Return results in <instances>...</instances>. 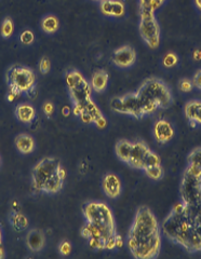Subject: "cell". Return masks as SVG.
<instances>
[{"label":"cell","instance_id":"1","mask_svg":"<svg viewBox=\"0 0 201 259\" xmlns=\"http://www.w3.org/2000/svg\"><path fill=\"white\" fill-rule=\"evenodd\" d=\"M85 225L80 234L89 242L90 247L111 250L124 245L123 238L117 231L111 209L103 202H87L83 206Z\"/></svg>","mask_w":201,"mask_h":259},{"label":"cell","instance_id":"2","mask_svg":"<svg viewBox=\"0 0 201 259\" xmlns=\"http://www.w3.org/2000/svg\"><path fill=\"white\" fill-rule=\"evenodd\" d=\"M127 246L136 259L157 258L162 250V227L147 206L136 209L127 234Z\"/></svg>","mask_w":201,"mask_h":259},{"label":"cell","instance_id":"3","mask_svg":"<svg viewBox=\"0 0 201 259\" xmlns=\"http://www.w3.org/2000/svg\"><path fill=\"white\" fill-rule=\"evenodd\" d=\"M165 236L188 253L201 252V238L192 218L182 202L176 203L162 224Z\"/></svg>","mask_w":201,"mask_h":259},{"label":"cell","instance_id":"4","mask_svg":"<svg viewBox=\"0 0 201 259\" xmlns=\"http://www.w3.org/2000/svg\"><path fill=\"white\" fill-rule=\"evenodd\" d=\"M66 180V169L60 159L46 157L38 161L31 169V187L44 193H58Z\"/></svg>","mask_w":201,"mask_h":259},{"label":"cell","instance_id":"5","mask_svg":"<svg viewBox=\"0 0 201 259\" xmlns=\"http://www.w3.org/2000/svg\"><path fill=\"white\" fill-rule=\"evenodd\" d=\"M145 115H151L158 109H167L171 106L173 96L170 88L159 78H147L136 91Z\"/></svg>","mask_w":201,"mask_h":259},{"label":"cell","instance_id":"6","mask_svg":"<svg viewBox=\"0 0 201 259\" xmlns=\"http://www.w3.org/2000/svg\"><path fill=\"white\" fill-rule=\"evenodd\" d=\"M180 196L181 202L195 222L201 238V177L185 169L180 185Z\"/></svg>","mask_w":201,"mask_h":259},{"label":"cell","instance_id":"7","mask_svg":"<svg viewBox=\"0 0 201 259\" xmlns=\"http://www.w3.org/2000/svg\"><path fill=\"white\" fill-rule=\"evenodd\" d=\"M6 81L9 87V93L7 96L9 102H13L22 94H27L31 97V94L35 92L36 75L26 66L13 65L7 71Z\"/></svg>","mask_w":201,"mask_h":259},{"label":"cell","instance_id":"8","mask_svg":"<svg viewBox=\"0 0 201 259\" xmlns=\"http://www.w3.org/2000/svg\"><path fill=\"white\" fill-rule=\"evenodd\" d=\"M65 80L70 100L73 102V113L79 117L84 111L86 105L92 100L91 84L78 70L67 71Z\"/></svg>","mask_w":201,"mask_h":259},{"label":"cell","instance_id":"9","mask_svg":"<svg viewBox=\"0 0 201 259\" xmlns=\"http://www.w3.org/2000/svg\"><path fill=\"white\" fill-rule=\"evenodd\" d=\"M139 30L142 39L150 49H157L159 47L162 31H160L155 11L140 9Z\"/></svg>","mask_w":201,"mask_h":259},{"label":"cell","instance_id":"10","mask_svg":"<svg viewBox=\"0 0 201 259\" xmlns=\"http://www.w3.org/2000/svg\"><path fill=\"white\" fill-rule=\"evenodd\" d=\"M109 107L112 111L131 116L135 119H143L146 117L136 92L112 97L109 102Z\"/></svg>","mask_w":201,"mask_h":259},{"label":"cell","instance_id":"11","mask_svg":"<svg viewBox=\"0 0 201 259\" xmlns=\"http://www.w3.org/2000/svg\"><path fill=\"white\" fill-rule=\"evenodd\" d=\"M111 61L119 68H129L136 61V52L130 46H123L112 53Z\"/></svg>","mask_w":201,"mask_h":259},{"label":"cell","instance_id":"12","mask_svg":"<svg viewBox=\"0 0 201 259\" xmlns=\"http://www.w3.org/2000/svg\"><path fill=\"white\" fill-rule=\"evenodd\" d=\"M151 149L148 147L146 143L142 141H138L132 143V150L130 160L128 162V165L136 169H143L144 161H145L147 155Z\"/></svg>","mask_w":201,"mask_h":259},{"label":"cell","instance_id":"13","mask_svg":"<svg viewBox=\"0 0 201 259\" xmlns=\"http://www.w3.org/2000/svg\"><path fill=\"white\" fill-rule=\"evenodd\" d=\"M154 136L159 144H167L174 136V128L169 121L160 119L154 124Z\"/></svg>","mask_w":201,"mask_h":259},{"label":"cell","instance_id":"14","mask_svg":"<svg viewBox=\"0 0 201 259\" xmlns=\"http://www.w3.org/2000/svg\"><path fill=\"white\" fill-rule=\"evenodd\" d=\"M102 188L108 198L116 199L122 193V182L117 175L107 173L103 177Z\"/></svg>","mask_w":201,"mask_h":259},{"label":"cell","instance_id":"15","mask_svg":"<svg viewBox=\"0 0 201 259\" xmlns=\"http://www.w3.org/2000/svg\"><path fill=\"white\" fill-rule=\"evenodd\" d=\"M101 12L106 16L122 18L126 13L125 4L120 0H101Z\"/></svg>","mask_w":201,"mask_h":259},{"label":"cell","instance_id":"16","mask_svg":"<svg viewBox=\"0 0 201 259\" xmlns=\"http://www.w3.org/2000/svg\"><path fill=\"white\" fill-rule=\"evenodd\" d=\"M46 244L45 233L40 229H31L26 234V245L31 252L38 253L43 250Z\"/></svg>","mask_w":201,"mask_h":259},{"label":"cell","instance_id":"17","mask_svg":"<svg viewBox=\"0 0 201 259\" xmlns=\"http://www.w3.org/2000/svg\"><path fill=\"white\" fill-rule=\"evenodd\" d=\"M185 117L190 122L191 126L201 125V101H189L184 107Z\"/></svg>","mask_w":201,"mask_h":259},{"label":"cell","instance_id":"18","mask_svg":"<svg viewBox=\"0 0 201 259\" xmlns=\"http://www.w3.org/2000/svg\"><path fill=\"white\" fill-rule=\"evenodd\" d=\"M14 115L20 122L29 124L33 122L36 118V109L33 105H30L28 103L18 104L17 107L14 109Z\"/></svg>","mask_w":201,"mask_h":259},{"label":"cell","instance_id":"19","mask_svg":"<svg viewBox=\"0 0 201 259\" xmlns=\"http://www.w3.org/2000/svg\"><path fill=\"white\" fill-rule=\"evenodd\" d=\"M14 144L17 149L22 155H29L35 150V141L33 137L26 133H21L14 139Z\"/></svg>","mask_w":201,"mask_h":259},{"label":"cell","instance_id":"20","mask_svg":"<svg viewBox=\"0 0 201 259\" xmlns=\"http://www.w3.org/2000/svg\"><path fill=\"white\" fill-rule=\"evenodd\" d=\"M108 80H109V75L106 70L99 69L94 71V74L92 75V78H91V82H90L92 90L96 93L103 92L108 84Z\"/></svg>","mask_w":201,"mask_h":259},{"label":"cell","instance_id":"21","mask_svg":"<svg viewBox=\"0 0 201 259\" xmlns=\"http://www.w3.org/2000/svg\"><path fill=\"white\" fill-rule=\"evenodd\" d=\"M186 169L192 175L201 177V147H197L189 152Z\"/></svg>","mask_w":201,"mask_h":259},{"label":"cell","instance_id":"22","mask_svg":"<svg viewBox=\"0 0 201 259\" xmlns=\"http://www.w3.org/2000/svg\"><path fill=\"white\" fill-rule=\"evenodd\" d=\"M9 222L12 229L17 232L26 230L28 227L27 217L17 209H12V212L9 215Z\"/></svg>","mask_w":201,"mask_h":259},{"label":"cell","instance_id":"23","mask_svg":"<svg viewBox=\"0 0 201 259\" xmlns=\"http://www.w3.org/2000/svg\"><path fill=\"white\" fill-rule=\"evenodd\" d=\"M131 150H132L131 142H129L127 140H120L117 142L116 147H115L116 156L120 161H123L126 164H128L129 160H130Z\"/></svg>","mask_w":201,"mask_h":259},{"label":"cell","instance_id":"24","mask_svg":"<svg viewBox=\"0 0 201 259\" xmlns=\"http://www.w3.org/2000/svg\"><path fill=\"white\" fill-rule=\"evenodd\" d=\"M40 26H42V29L44 32L48 35H52L54 32H56L60 28V22L56 18L55 15H46L45 18L42 20V23H40Z\"/></svg>","mask_w":201,"mask_h":259},{"label":"cell","instance_id":"25","mask_svg":"<svg viewBox=\"0 0 201 259\" xmlns=\"http://www.w3.org/2000/svg\"><path fill=\"white\" fill-rule=\"evenodd\" d=\"M144 173H145L146 176H148L152 181H160L165 175L162 164L146 167L145 169H144Z\"/></svg>","mask_w":201,"mask_h":259},{"label":"cell","instance_id":"26","mask_svg":"<svg viewBox=\"0 0 201 259\" xmlns=\"http://www.w3.org/2000/svg\"><path fill=\"white\" fill-rule=\"evenodd\" d=\"M13 21L10 18H6L2 24V27H0V34H2V37L5 39L10 38L13 34Z\"/></svg>","mask_w":201,"mask_h":259},{"label":"cell","instance_id":"27","mask_svg":"<svg viewBox=\"0 0 201 259\" xmlns=\"http://www.w3.org/2000/svg\"><path fill=\"white\" fill-rule=\"evenodd\" d=\"M166 0H140V9L157 11L165 4Z\"/></svg>","mask_w":201,"mask_h":259},{"label":"cell","instance_id":"28","mask_svg":"<svg viewBox=\"0 0 201 259\" xmlns=\"http://www.w3.org/2000/svg\"><path fill=\"white\" fill-rule=\"evenodd\" d=\"M159 164H162V159H160V157L157 155L156 152L150 150L145 161H144V165H143L142 171H144L146 167H149L152 165H159Z\"/></svg>","mask_w":201,"mask_h":259},{"label":"cell","instance_id":"29","mask_svg":"<svg viewBox=\"0 0 201 259\" xmlns=\"http://www.w3.org/2000/svg\"><path fill=\"white\" fill-rule=\"evenodd\" d=\"M178 62H179L178 55H176V54L173 53V52L167 53V54L165 55L164 60H163V64H164V66H165L166 68H171V67L175 66V65L178 64Z\"/></svg>","mask_w":201,"mask_h":259},{"label":"cell","instance_id":"30","mask_svg":"<svg viewBox=\"0 0 201 259\" xmlns=\"http://www.w3.org/2000/svg\"><path fill=\"white\" fill-rule=\"evenodd\" d=\"M34 40H35L34 32L31 31V30H29V29L24 30L22 34L20 35V41H21V44L25 45V46L31 45V44L34 42Z\"/></svg>","mask_w":201,"mask_h":259},{"label":"cell","instance_id":"31","mask_svg":"<svg viewBox=\"0 0 201 259\" xmlns=\"http://www.w3.org/2000/svg\"><path fill=\"white\" fill-rule=\"evenodd\" d=\"M179 88L183 93H189L194 89V84H192V81L188 78H183L180 80Z\"/></svg>","mask_w":201,"mask_h":259},{"label":"cell","instance_id":"32","mask_svg":"<svg viewBox=\"0 0 201 259\" xmlns=\"http://www.w3.org/2000/svg\"><path fill=\"white\" fill-rule=\"evenodd\" d=\"M38 68H39V71L42 72V74H44V75L48 74V72L50 71V68H51L50 60L48 59L47 56H43V58L40 59V61H39Z\"/></svg>","mask_w":201,"mask_h":259},{"label":"cell","instance_id":"33","mask_svg":"<svg viewBox=\"0 0 201 259\" xmlns=\"http://www.w3.org/2000/svg\"><path fill=\"white\" fill-rule=\"evenodd\" d=\"M59 252L63 256H68L71 252V245L68 241H62L59 245Z\"/></svg>","mask_w":201,"mask_h":259},{"label":"cell","instance_id":"34","mask_svg":"<svg viewBox=\"0 0 201 259\" xmlns=\"http://www.w3.org/2000/svg\"><path fill=\"white\" fill-rule=\"evenodd\" d=\"M191 81H192V84H194V88L201 91V68L195 72L194 76H192Z\"/></svg>","mask_w":201,"mask_h":259},{"label":"cell","instance_id":"35","mask_svg":"<svg viewBox=\"0 0 201 259\" xmlns=\"http://www.w3.org/2000/svg\"><path fill=\"white\" fill-rule=\"evenodd\" d=\"M43 110H44L45 115H46L47 117H51L53 111H54L53 104L50 103V102H46V103L44 104V106H43Z\"/></svg>","mask_w":201,"mask_h":259},{"label":"cell","instance_id":"36","mask_svg":"<svg viewBox=\"0 0 201 259\" xmlns=\"http://www.w3.org/2000/svg\"><path fill=\"white\" fill-rule=\"evenodd\" d=\"M6 257V250L3 244V232L2 229H0V259H3Z\"/></svg>","mask_w":201,"mask_h":259},{"label":"cell","instance_id":"37","mask_svg":"<svg viewBox=\"0 0 201 259\" xmlns=\"http://www.w3.org/2000/svg\"><path fill=\"white\" fill-rule=\"evenodd\" d=\"M192 59L195 61H201V49H196L192 53Z\"/></svg>","mask_w":201,"mask_h":259},{"label":"cell","instance_id":"38","mask_svg":"<svg viewBox=\"0 0 201 259\" xmlns=\"http://www.w3.org/2000/svg\"><path fill=\"white\" fill-rule=\"evenodd\" d=\"M62 112H63V116L68 117V116H69V113H70V112H73V111H70V108H69V107H67V106H65V107H63Z\"/></svg>","mask_w":201,"mask_h":259},{"label":"cell","instance_id":"39","mask_svg":"<svg viewBox=\"0 0 201 259\" xmlns=\"http://www.w3.org/2000/svg\"><path fill=\"white\" fill-rule=\"evenodd\" d=\"M195 5L197 7V9L201 12V0H195Z\"/></svg>","mask_w":201,"mask_h":259},{"label":"cell","instance_id":"40","mask_svg":"<svg viewBox=\"0 0 201 259\" xmlns=\"http://www.w3.org/2000/svg\"><path fill=\"white\" fill-rule=\"evenodd\" d=\"M0 165H2V158H0Z\"/></svg>","mask_w":201,"mask_h":259},{"label":"cell","instance_id":"41","mask_svg":"<svg viewBox=\"0 0 201 259\" xmlns=\"http://www.w3.org/2000/svg\"><path fill=\"white\" fill-rule=\"evenodd\" d=\"M100 2H101V0H100Z\"/></svg>","mask_w":201,"mask_h":259}]
</instances>
